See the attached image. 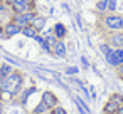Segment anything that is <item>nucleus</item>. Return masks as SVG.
<instances>
[{
  "label": "nucleus",
  "instance_id": "1",
  "mask_svg": "<svg viewBox=\"0 0 123 114\" xmlns=\"http://www.w3.org/2000/svg\"><path fill=\"white\" fill-rule=\"evenodd\" d=\"M20 87H22V74L20 72H12V74L7 76V79L4 81L0 89L9 92V94H17L20 91Z\"/></svg>",
  "mask_w": 123,
  "mask_h": 114
},
{
  "label": "nucleus",
  "instance_id": "2",
  "mask_svg": "<svg viewBox=\"0 0 123 114\" xmlns=\"http://www.w3.org/2000/svg\"><path fill=\"white\" fill-rule=\"evenodd\" d=\"M101 24L106 30L110 32H116V30H123V15H115V14H106L101 19Z\"/></svg>",
  "mask_w": 123,
  "mask_h": 114
},
{
  "label": "nucleus",
  "instance_id": "3",
  "mask_svg": "<svg viewBox=\"0 0 123 114\" xmlns=\"http://www.w3.org/2000/svg\"><path fill=\"white\" fill-rule=\"evenodd\" d=\"M36 15H37L36 10H31V12H20V14H12V19H10V20H12L15 25H19L20 29H24V27H27V25L32 24V20H34Z\"/></svg>",
  "mask_w": 123,
  "mask_h": 114
},
{
  "label": "nucleus",
  "instance_id": "4",
  "mask_svg": "<svg viewBox=\"0 0 123 114\" xmlns=\"http://www.w3.org/2000/svg\"><path fill=\"white\" fill-rule=\"evenodd\" d=\"M10 10H12V14L31 12V10H36V4H34V0H15L10 5Z\"/></svg>",
  "mask_w": 123,
  "mask_h": 114
},
{
  "label": "nucleus",
  "instance_id": "5",
  "mask_svg": "<svg viewBox=\"0 0 123 114\" xmlns=\"http://www.w3.org/2000/svg\"><path fill=\"white\" fill-rule=\"evenodd\" d=\"M108 44H110L113 49H120V47H123V30L111 32V34L108 35Z\"/></svg>",
  "mask_w": 123,
  "mask_h": 114
},
{
  "label": "nucleus",
  "instance_id": "6",
  "mask_svg": "<svg viewBox=\"0 0 123 114\" xmlns=\"http://www.w3.org/2000/svg\"><path fill=\"white\" fill-rule=\"evenodd\" d=\"M4 32H5L7 39H10V37H15V35H19V34L22 32V29H20L19 25H15L12 20H9V22H5V24H4Z\"/></svg>",
  "mask_w": 123,
  "mask_h": 114
},
{
  "label": "nucleus",
  "instance_id": "7",
  "mask_svg": "<svg viewBox=\"0 0 123 114\" xmlns=\"http://www.w3.org/2000/svg\"><path fill=\"white\" fill-rule=\"evenodd\" d=\"M42 102L47 106V109H54V107L57 106V97H56L54 92L44 91V92H42Z\"/></svg>",
  "mask_w": 123,
  "mask_h": 114
},
{
  "label": "nucleus",
  "instance_id": "8",
  "mask_svg": "<svg viewBox=\"0 0 123 114\" xmlns=\"http://www.w3.org/2000/svg\"><path fill=\"white\" fill-rule=\"evenodd\" d=\"M111 67H118V65H121L123 64V47H120V49H115L113 50V57L110 59V62H108Z\"/></svg>",
  "mask_w": 123,
  "mask_h": 114
},
{
  "label": "nucleus",
  "instance_id": "9",
  "mask_svg": "<svg viewBox=\"0 0 123 114\" xmlns=\"http://www.w3.org/2000/svg\"><path fill=\"white\" fill-rule=\"evenodd\" d=\"M52 52H54L57 57H66V54H68V47H66V44H64L62 40H57V42L52 45Z\"/></svg>",
  "mask_w": 123,
  "mask_h": 114
},
{
  "label": "nucleus",
  "instance_id": "10",
  "mask_svg": "<svg viewBox=\"0 0 123 114\" xmlns=\"http://www.w3.org/2000/svg\"><path fill=\"white\" fill-rule=\"evenodd\" d=\"M52 34L57 37V40H62L66 35H68V29L64 27V24H54V29H52Z\"/></svg>",
  "mask_w": 123,
  "mask_h": 114
},
{
  "label": "nucleus",
  "instance_id": "11",
  "mask_svg": "<svg viewBox=\"0 0 123 114\" xmlns=\"http://www.w3.org/2000/svg\"><path fill=\"white\" fill-rule=\"evenodd\" d=\"M118 109H120V106H118L113 99H110V101L105 104V114H116Z\"/></svg>",
  "mask_w": 123,
  "mask_h": 114
},
{
  "label": "nucleus",
  "instance_id": "12",
  "mask_svg": "<svg viewBox=\"0 0 123 114\" xmlns=\"http://www.w3.org/2000/svg\"><path fill=\"white\" fill-rule=\"evenodd\" d=\"M20 34H22L24 37H31V39H34V37H36V35L39 34V30H37V29H36V27H34V25L31 24V25H27V27H24Z\"/></svg>",
  "mask_w": 123,
  "mask_h": 114
},
{
  "label": "nucleus",
  "instance_id": "13",
  "mask_svg": "<svg viewBox=\"0 0 123 114\" xmlns=\"http://www.w3.org/2000/svg\"><path fill=\"white\" fill-rule=\"evenodd\" d=\"M96 12L101 15L108 12V0H96Z\"/></svg>",
  "mask_w": 123,
  "mask_h": 114
},
{
  "label": "nucleus",
  "instance_id": "14",
  "mask_svg": "<svg viewBox=\"0 0 123 114\" xmlns=\"http://www.w3.org/2000/svg\"><path fill=\"white\" fill-rule=\"evenodd\" d=\"M32 25H34L37 30H42V29H44V25H46V19H44V17L36 15V17H34V20H32Z\"/></svg>",
  "mask_w": 123,
  "mask_h": 114
},
{
  "label": "nucleus",
  "instance_id": "15",
  "mask_svg": "<svg viewBox=\"0 0 123 114\" xmlns=\"http://www.w3.org/2000/svg\"><path fill=\"white\" fill-rule=\"evenodd\" d=\"M0 71H2L5 76H9V74H12V72H14V69H12V65H10V64H0Z\"/></svg>",
  "mask_w": 123,
  "mask_h": 114
},
{
  "label": "nucleus",
  "instance_id": "16",
  "mask_svg": "<svg viewBox=\"0 0 123 114\" xmlns=\"http://www.w3.org/2000/svg\"><path fill=\"white\" fill-rule=\"evenodd\" d=\"M44 39H46V42H47V44H49L51 47H52V45H54V44L57 42V37H56L54 34H47V35H46Z\"/></svg>",
  "mask_w": 123,
  "mask_h": 114
},
{
  "label": "nucleus",
  "instance_id": "17",
  "mask_svg": "<svg viewBox=\"0 0 123 114\" xmlns=\"http://www.w3.org/2000/svg\"><path fill=\"white\" fill-rule=\"evenodd\" d=\"M46 111H47V106H46V104L41 101V104H39V106L34 109V114H42V112H46Z\"/></svg>",
  "mask_w": 123,
  "mask_h": 114
},
{
  "label": "nucleus",
  "instance_id": "18",
  "mask_svg": "<svg viewBox=\"0 0 123 114\" xmlns=\"http://www.w3.org/2000/svg\"><path fill=\"white\" fill-rule=\"evenodd\" d=\"M110 99H113V101H115V102H116L120 107L123 106V97H121L120 94H111V97H110Z\"/></svg>",
  "mask_w": 123,
  "mask_h": 114
},
{
  "label": "nucleus",
  "instance_id": "19",
  "mask_svg": "<svg viewBox=\"0 0 123 114\" xmlns=\"http://www.w3.org/2000/svg\"><path fill=\"white\" fill-rule=\"evenodd\" d=\"M116 2H118V0H108V12L116 10Z\"/></svg>",
  "mask_w": 123,
  "mask_h": 114
},
{
  "label": "nucleus",
  "instance_id": "20",
  "mask_svg": "<svg viewBox=\"0 0 123 114\" xmlns=\"http://www.w3.org/2000/svg\"><path fill=\"white\" fill-rule=\"evenodd\" d=\"M52 114H68V112H66V109H64V107H61V106H56V107L52 109Z\"/></svg>",
  "mask_w": 123,
  "mask_h": 114
},
{
  "label": "nucleus",
  "instance_id": "21",
  "mask_svg": "<svg viewBox=\"0 0 123 114\" xmlns=\"http://www.w3.org/2000/svg\"><path fill=\"white\" fill-rule=\"evenodd\" d=\"M5 79H7V76H5L2 71H0V87H2V84H4V81H5Z\"/></svg>",
  "mask_w": 123,
  "mask_h": 114
},
{
  "label": "nucleus",
  "instance_id": "22",
  "mask_svg": "<svg viewBox=\"0 0 123 114\" xmlns=\"http://www.w3.org/2000/svg\"><path fill=\"white\" fill-rule=\"evenodd\" d=\"M116 69H118V74H120V76L123 77V64H121V65H118Z\"/></svg>",
  "mask_w": 123,
  "mask_h": 114
},
{
  "label": "nucleus",
  "instance_id": "23",
  "mask_svg": "<svg viewBox=\"0 0 123 114\" xmlns=\"http://www.w3.org/2000/svg\"><path fill=\"white\" fill-rule=\"evenodd\" d=\"M14 2H15V0H4V4H5V5H9V7H10Z\"/></svg>",
  "mask_w": 123,
  "mask_h": 114
},
{
  "label": "nucleus",
  "instance_id": "24",
  "mask_svg": "<svg viewBox=\"0 0 123 114\" xmlns=\"http://www.w3.org/2000/svg\"><path fill=\"white\" fill-rule=\"evenodd\" d=\"M68 72H69V74H76V72H78V69H74V67H71V69H68Z\"/></svg>",
  "mask_w": 123,
  "mask_h": 114
},
{
  "label": "nucleus",
  "instance_id": "25",
  "mask_svg": "<svg viewBox=\"0 0 123 114\" xmlns=\"http://www.w3.org/2000/svg\"><path fill=\"white\" fill-rule=\"evenodd\" d=\"M116 114H123V106H121V107L118 109V112H116Z\"/></svg>",
  "mask_w": 123,
  "mask_h": 114
},
{
  "label": "nucleus",
  "instance_id": "26",
  "mask_svg": "<svg viewBox=\"0 0 123 114\" xmlns=\"http://www.w3.org/2000/svg\"><path fill=\"white\" fill-rule=\"evenodd\" d=\"M0 4H4V0H0Z\"/></svg>",
  "mask_w": 123,
  "mask_h": 114
}]
</instances>
